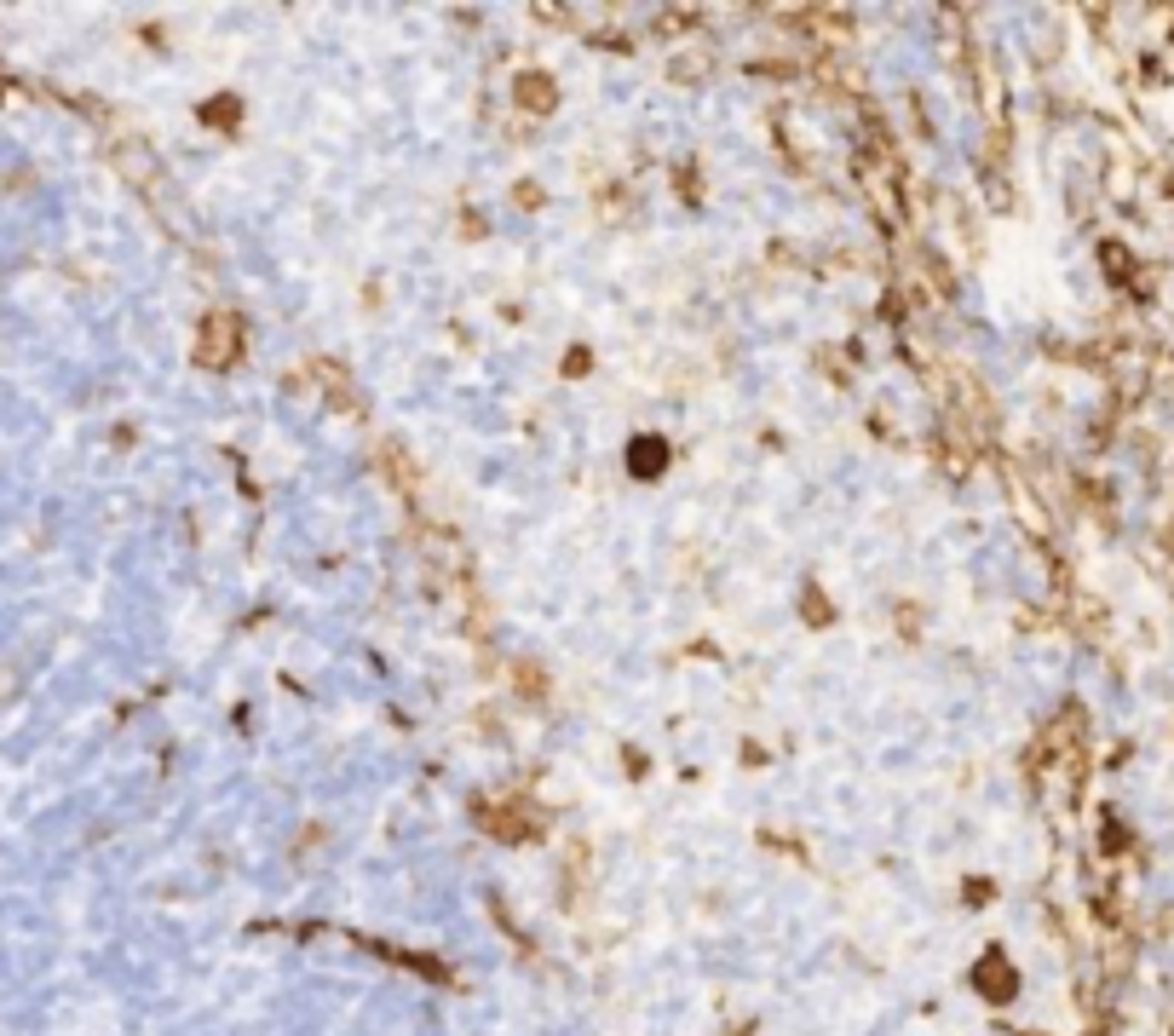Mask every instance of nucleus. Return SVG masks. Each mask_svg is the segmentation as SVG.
<instances>
[{"mask_svg": "<svg viewBox=\"0 0 1174 1036\" xmlns=\"http://www.w3.org/2000/svg\"><path fill=\"white\" fill-rule=\"evenodd\" d=\"M237 357H242V323L231 312H213L196 334V363L202 368H231Z\"/></svg>", "mask_w": 1174, "mask_h": 1036, "instance_id": "f257e3e1", "label": "nucleus"}, {"mask_svg": "<svg viewBox=\"0 0 1174 1036\" xmlns=\"http://www.w3.org/2000/svg\"><path fill=\"white\" fill-rule=\"evenodd\" d=\"M519 104L525 110H553V81L547 76H525L519 81Z\"/></svg>", "mask_w": 1174, "mask_h": 1036, "instance_id": "f03ea898", "label": "nucleus"}, {"mask_svg": "<svg viewBox=\"0 0 1174 1036\" xmlns=\"http://www.w3.org/2000/svg\"><path fill=\"white\" fill-rule=\"evenodd\" d=\"M996 961H1002V956H990V968L979 973V985H985V996H1007V991H1013V973H1007V968H996Z\"/></svg>", "mask_w": 1174, "mask_h": 1036, "instance_id": "7ed1b4c3", "label": "nucleus"}, {"mask_svg": "<svg viewBox=\"0 0 1174 1036\" xmlns=\"http://www.w3.org/2000/svg\"><path fill=\"white\" fill-rule=\"evenodd\" d=\"M674 76H680V81H697V76H708V58H703V52H691V58H674Z\"/></svg>", "mask_w": 1174, "mask_h": 1036, "instance_id": "20e7f679", "label": "nucleus"}]
</instances>
